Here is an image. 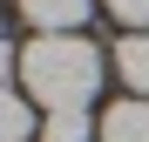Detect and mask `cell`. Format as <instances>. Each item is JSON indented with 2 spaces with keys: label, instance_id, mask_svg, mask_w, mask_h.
<instances>
[{
  "label": "cell",
  "instance_id": "5",
  "mask_svg": "<svg viewBox=\"0 0 149 142\" xmlns=\"http://www.w3.org/2000/svg\"><path fill=\"white\" fill-rule=\"evenodd\" d=\"M41 142H102V122H88V108H61L41 122Z\"/></svg>",
  "mask_w": 149,
  "mask_h": 142
},
{
  "label": "cell",
  "instance_id": "9",
  "mask_svg": "<svg viewBox=\"0 0 149 142\" xmlns=\"http://www.w3.org/2000/svg\"><path fill=\"white\" fill-rule=\"evenodd\" d=\"M0 41H7V34H0Z\"/></svg>",
  "mask_w": 149,
  "mask_h": 142
},
{
  "label": "cell",
  "instance_id": "3",
  "mask_svg": "<svg viewBox=\"0 0 149 142\" xmlns=\"http://www.w3.org/2000/svg\"><path fill=\"white\" fill-rule=\"evenodd\" d=\"M115 75L149 102V34H122L115 41Z\"/></svg>",
  "mask_w": 149,
  "mask_h": 142
},
{
  "label": "cell",
  "instance_id": "6",
  "mask_svg": "<svg viewBox=\"0 0 149 142\" xmlns=\"http://www.w3.org/2000/svg\"><path fill=\"white\" fill-rule=\"evenodd\" d=\"M27 135H34V102L0 88V142H27Z\"/></svg>",
  "mask_w": 149,
  "mask_h": 142
},
{
  "label": "cell",
  "instance_id": "7",
  "mask_svg": "<svg viewBox=\"0 0 149 142\" xmlns=\"http://www.w3.org/2000/svg\"><path fill=\"white\" fill-rule=\"evenodd\" d=\"M102 7L122 20V27H136V34H149V0H102Z\"/></svg>",
  "mask_w": 149,
  "mask_h": 142
},
{
  "label": "cell",
  "instance_id": "8",
  "mask_svg": "<svg viewBox=\"0 0 149 142\" xmlns=\"http://www.w3.org/2000/svg\"><path fill=\"white\" fill-rule=\"evenodd\" d=\"M7 75H14V47L0 41V88H7Z\"/></svg>",
  "mask_w": 149,
  "mask_h": 142
},
{
  "label": "cell",
  "instance_id": "1",
  "mask_svg": "<svg viewBox=\"0 0 149 142\" xmlns=\"http://www.w3.org/2000/svg\"><path fill=\"white\" fill-rule=\"evenodd\" d=\"M20 88H27V102H47V115L88 108L102 88V47L81 34H41L20 47Z\"/></svg>",
  "mask_w": 149,
  "mask_h": 142
},
{
  "label": "cell",
  "instance_id": "4",
  "mask_svg": "<svg viewBox=\"0 0 149 142\" xmlns=\"http://www.w3.org/2000/svg\"><path fill=\"white\" fill-rule=\"evenodd\" d=\"M102 142H149V102H115L102 115Z\"/></svg>",
  "mask_w": 149,
  "mask_h": 142
},
{
  "label": "cell",
  "instance_id": "2",
  "mask_svg": "<svg viewBox=\"0 0 149 142\" xmlns=\"http://www.w3.org/2000/svg\"><path fill=\"white\" fill-rule=\"evenodd\" d=\"M20 14L41 34H81V20L95 14V0H20Z\"/></svg>",
  "mask_w": 149,
  "mask_h": 142
}]
</instances>
